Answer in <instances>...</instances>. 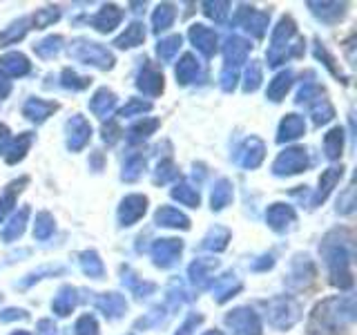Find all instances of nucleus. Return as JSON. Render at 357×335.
<instances>
[{"mask_svg":"<svg viewBox=\"0 0 357 335\" xmlns=\"http://www.w3.org/2000/svg\"><path fill=\"white\" fill-rule=\"evenodd\" d=\"M324 257H326L328 271H331V282L340 288H351L353 277H351V239H340V232H331L324 239Z\"/></svg>","mask_w":357,"mask_h":335,"instance_id":"nucleus-1","label":"nucleus"},{"mask_svg":"<svg viewBox=\"0 0 357 335\" xmlns=\"http://www.w3.org/2000/svg\"><path fill=\"white\" fill-rule=\"evenodd\" d=\"M70 56L78 63L98 67V70H109V67L114 65V56H112L109 50H105L103 45H98V43L85 40V38H78L72 43Z\"/></svg>","mask_w":357,"mask_h":335,"instance_id":"nucleus-2","label":"nucleus"},{"mask_svg":"<svg viewBox=\"0 0 357 335\" xmlns=\"http://www.w3.org/2000/svg\"><path fill=\"white\" fill-rule=\"evenodd\" d=\"M266 318L275 329H290L301 318V304L295 297H273L266 302Z\"/></svg>","mask_w":357,"mask_h":335,"instance_id":"nucleus-3","label":"nucleus"},{"mask_svg":"<svg viewBox=\"0 0 357 335\" xmlns=\"http://www.w3.org/2000/svg\"><path fill=\"white\" fill-rule=\"evenodd\" d=\"M308 168V152L304 148H288L284 152H279V156L273 163V172L277 177H290L297 174Z\"/></svg>","mask_w":357,"mask_h":335,"instance_id":"nucleus-4","label":"nucleus"},{"mask_svg":"<svg viewBox=\"0 0 357 335\" xmlns=\"http://www.w3.org/2000/svg\"><path fill=\"white\" fill-rule=\"evenodd\" d=\"M226 324L234 335H261L259 315L250 308H234L226 315Z\"/></svg>","mask_w":357,"mask_h":335,"instance_id":"nucleus-5","label":"nucleus"},{"mask_svg":"<svg viewBox=\"0 0 357 335\" xmlns=\"http://www.w3.org/2000/svg\"><path fill=\"white\" fill-rule=\"evenodd\" d=\"M183 251V241L181 239H156L150 248V255L156 266L161 268H170L176 264V260L181 257Z\"/></svg>","mask_w":357,"mask_h":335,"instance_id":"nucleus-6","label":"nucleus"},{"mask_svg":"<svg viewBox=\"0 0 357 335\" xmlns=\"http://www.w3.org/2000/svg\"><path fill=\"white\" fill-rule=\"evenodd\" d=\"M89 137H92V126L85 117L74 114L67 121V145H70V150H83L89 143Z\"/></svg>","mask_w":357,"mask_h":335,"instance_id":"nucleus-7","label":"nucleus"},{"mask_svg":"<svg viewBox=\"0 0 357 335\" xmlns=\"http://www.w3.org/2000/svg\"><path fill=\"white\" fill-rule=\"evenodd\" d=\"M145 210H148V199L143 195H128L121 201L119 221L123 226H132V223H137L145 215Z\"/></svg>","mask_w":357,"mask_h":335,"instance_id":"nucleus-8","label":"nucleus"},{"mask_svg":"<svg viewBox=\"0 0 357 335\" xmlns=\"http://www.w3.org/2000/svg\"><path fill=\"white\" fill-rule=\"evenodd\" d=\"M190 40H192L195 47L204 54V56H215L217 45H219V36L215 29H210L206 25H192L190 27Z\"/></svg>","mask_w":357,"mask_h":335,"instance_id":"nucleus-9","label":"nucleus"},{"mask_svg":"<svg viewBox=\"0 0 357 335\" xmlns=\"http://www.w3.org/2000/svg\"><path fill=\"white\" fill-rule=\"evenodd\" d=\"M295 219H297V215H295L293 206H286V204H273L266 212L268 226L277 232H284L286 228H290L295 223Z\"/></svg>","mask_w":357,"mask_h":335,"instance_id":"nucleus-10","label":"nucleus"},{"mask_svg":"<svg viewBox=\"0 0 357 335\" xmlns=\"http://www.w3.org/2000/svg\"><path fill=\"white\" fill-rule=\"evenodd\" d=\"M264 154H266L264 141L257 139V137H250V139H245V143L239 148L237 163L243 165V168H257L264 161Z\"/></svg>","mask_w":357,"mask_h":335,"instance_id":"nucleus-11","label":"nucleus"},{"mask_svg":"<svg viewBox=\"0 0 357 335\" xmlns=\"http://www.w3.org/2000/svg\"><path fill=\"white\" fill-rule=\"evenodd\" d=\"M248 52H250V45L245 38L241 36H230L223 45V56H226V65L232 67V70H237V65L245 63L248 59Z\"/></svg>","mask_w":357,"mask_h":335,"instance_id":"nucleus-12","label":"nucleus"},{"mask_svg":"<svg viewBox=\"0 0 357 335\" xmlns=\"http://www.w3.org/2000/svg\"><path fill=\"white\" fill-rule=\"evenodd\" d=\"M94 304H96V308L103 313V315H107L109 320H116V318H121L123 313L128 311V302H126V297L123 295H119V293H103V295H98L96 299H94Z\"/></svg>","mask_w":357,"mask_h":335,"instance_id":"nucleus-13","label":"nucleus"},{"mask_svg":"<svg viewBox=\"0 0 357 335\" xmlns=\"http://www.w3.org/2000/svg\"><path fill=\"white\" fill-rule=\"evenodd\" d=\"M137 87L145 96H159L163 92V76L161 72L156 70L152 65H145L141 74H139V81H137Z\"/></svg>","mask_w":357,"mask_h":335,"instance_id":"nucleus-14","label":"nucleus"},{"mask_svg":"<svg viewBox=\"0 0 357 335\" xmlns=\"http://www.w3.org/2000/svg\"><path fill=\"white\" fill-rule=\"evenodd\" d=\"M29 67H31L29 61L22 54H18V52H9V54L3 56V59H0V72H3L7 78L25 76L29 72Z\"/></svg>","mask_w":357,"mask_h":335,"instance_id":"nucleus-15","label":"nucleus"},{"mask_svg":"<svg viewBox=\"0 0 357 335\" xmlns=\"http://www.w3.org/2000/svg\"><path fill=\"white\" fill-rule=\"evenodd\" d=\"M154 221L156 226H165V228H183V230L190 228V219L174 206H163L156 210Z\"/></svg>","mask_w":357,"mask_h":335,"instance_id":"nucleus-16","label":"nucleus"},{"mask_svg":"<svg viewBox=\"0 0 357 335\" xmlns=\"http://www.w3.org/2000/svg\"><path fill=\"white\" fill-rule=\"evenodd\" d=\"M306 132V121L304 117L299 114H288L282 123H279V134H277V141L279 143H288V141H295L299 139L301 134Z\"/></svg>","mask_w":357,"mask_h":335,"instance_id":"nucleus-17","label":"nucleus"},{"mask_svg":"<svg viewBox=\"0 0 357 335\" xmlns=\"http://www.w3.org/2000/svg\"><path fill=\"white\" fill-rule=\"evenodd\" d=\"M121 20H123V9H119L116 5H105L103 9H98V14L92 18V25L98 29V31H112L114 27L121 25Z\"/></svg>","mask_w":357,"mask_h":335,"instance_id":"nucleus-18","label":"nucleus"},{"mask_svg":"<svg viewBox=\"0 0 357 335\" xmlns=\"http://www.w3.org/2000/svg\"><path fill=\"white\" fill-rule=\"evenodd\" d=\"M315 279V266H312L310 257H295L293 262V271H290V277H288V284L293 286H304L308 282Z\"/></svg>","mask_w":357,"mask_h":335,"instance_id":"nucleus-19","label":"nucleus"},{"mask_svg":"<svg viewBox=\"0 0 357 335\" xmlns=\"http://www.w3.org/2000/svg\"><path fill=\"white\" fill-rule=\"evenodd\" d=\"M114 107H116V96H114V92H109L107 87H100L92 96V100H89V110L100 119L109 117L112 112H114Z\"/></svg>","mask_w":357,"mask_h":335,"instance_id":"nucleus-20","label":"nucleus"},{"mask_svg":"<svg viewBox=\"0 0 357 335\" xmlns=\"http://www.w3.org/2000/svg\"><path fill=\"white\" fill-rule=\"evenodd\" d=\"M52 112H56V103H52V100H43V98H29L27 103L22 105V114L36 123H43Z\"/></svg>","mask_w":357,"mask_h":335,"instance_id":"nucleus-21","label":"nucleus"},{"mask_svg":"<svg viewBox=\"0 0 357 335\" xmlns=\"http://www.w3.org/2000/svg\"><path fill=\"white\" fill-rule=\"evenodd\" d=\"M340 179H342V168H328V170L321 174V179H319V188H317V193L312 195L310 204H312V206H317L319 201L326 199V197L333 193V188L337 186Z\"/></svg>","mask_w":357,"mask_h":335,"instance_id":"nucleus-22","label":"nucleus"},{"mask_svg":"<svg viewBox=\"0 0 357 335\" xmlns=\"http://www.w3.org/2000/svg\"><path fill=\"white\" fill-rule=\"evenodd\" d=\"M76 302H78V297H76V288H72V286H63V288L59 290V295L54 297L52 308H54L56 315L65 318V315H70V313L74 311Z\"/></svg>","mask_w":357,"mask_h":335,"instance_id":"nucleus-23","label":"nucleus"},{"mask_svg":"<svg viewBox=\"0 0 357 335\" xmlns=\"http://www.w3.org/2000/svg\"><path fill=\"white\" fill-rule=\"evenodd\" d=\"M31 141H33V137H31L29 132H25V134H20V137H14V139H11V143L7 145V150L3 152V154H5V159H7V163H18V161L22 159V156L27 154Z\"/></svg>","mask_w":357,"mask_h":335,"instance_id":"nucleus-24","label":"nucleus"},{"mask_svg":"<svg viewBox=\"0 0 357 335\" xmlns=\"http://www.w3.org/2000/svg\"><path fill=\"white\" fill-rule=\"evenodd\" d=\"M145 40V29L141 22H132V25L126 27V31L114 40L116 47L121 50H130V47H139V45Z\"/></svg>","mask_w":357,"mask_h":335,"instance_id":"nucleus-25","label":"nucleus"},{"mask_svg":"<svg viewBox=\"0 0 357 335\" xmlns=\"http://www.w3.org/2000/svg\"><path fill=\"white\" fill-rule=\"evenodd\" d=\"M215 268H217L215 260H197V262L190 264L188 275H190V279H192L195 284L204 286L208 279L212 277V273H215Z\"/></svg>","mask_w":357,"mask_h":335,"instance_id":"nucleus-26","label":"nucleus"},{"mask_svg":"<svg viewBox=\"0 0 357 335\" xmlns=\"http://www.w3.org/2000/svg\"><path fill=\"white\" fill-rule=\"evenodd\" d=\"M290 85H293V72H279L271 83H268V98L271 100H282L286 96V92L290 89Z\"/></svg>","mask_w":357,"mask_h":335,"instance_id":"nucleus-27","label":"nucleus"},{"mask_svg":"<svg viewBox=\"0 0 357 335\" xmlns=\"http://www.w3.org/2000/svg\"><path fill=\"white\" fill-rule=\"evenodd\" d=\"M156 128H159V121L143 117V119H139L137 123H132V128L128 130V141H130V143H139V141H143V139H148Z\"/></svg>","mask_w":357,"mask_h":335,"instance_id":"nucleus-28","label":"nucleus"},{"mask_svg":"<svg viewBox=\"0 0 357 335\" xmlns=\"http://www.w3.org/2000/svg\"><path fill=\"white\" fill-rule=\"evenodd\" d=\"M197 76H199V63L192 54H185L181 61H178L176 65V78H178V83L181 85H188V83H192L197 81Z\"/></svg>","mask_w":357,"mask_h":335,"instance_id":"nucleus-29","label":"nucleus"},{"mask_svg":"<svg viewBox=\"0 0 357 335\" xmlns=\"http://www.w3.org/2000/svg\"><path fill=\"white\" fill-rule=\"evenodd\" d=\"M212 210H223L230 201H232V184L228 181V179H219V181L215 184V188H212Z\"/></svg>","mask_w":357,"mask_h":335,"instance_id":"nucleus-30","label":"nucleus"},{"mask_svg":"<svg viewBox=\"0 0 357 335\" xmlns=\"http://www.w3.org/2000/svg\"><path fill=\"white\" fill-rule=\"evenodd\" d=\"M123 284H126L132 290V293L139 295V297H145V295H150V293H154V290H156V286L152 282H145L143 277L134 275L130 268H126V271H123Z\"/></svg>","mask_w":357,"mask_h":335,"instance_id":"nucleus-31","label":"nucleus"},{"mask_svg":"<svg viewBox=\"0 0 357 335\" xmlns=\"http://www.w3.org/2000/svg\"><path fill=\"white\" fill-rule=\"evenodd\" d=\"M27 217H29V208H22L20 212H16L11 221L5 226L3 230V237L5 241H16L22 232H25V223H27Z\"/></svg>","mask_w":357,"mask_h":335,"instance_id":"nucleus-32","label":"nucleus"},{"mask_svg":"<svg viewBox=\"0 0 357 335\" xmlns=\"http://www.w3.org/2000/svg\"><path fill=\"white\" fill-rule=\"evenodd\" d=\"M176 18V9L174 5H159L152 14V27L154 31H165L172 27V22Z\"/></svg>","mask_w":357,"mask_h":335,"instance_id":"nucleus-33","label":"nucleus"},{"mask_svg":"<svg viewBox=\"0 0 357 335\" xmlns=\"http://www.w3.org/2000/svg\"><path fill=\"white\" fill-rule=\"evenodd\" d=\"M81 268H83V273L89 275V277H94V279H100L105 275V266H103V260L94 253V251H85L81 253Z\"/></svg>","mask_w":357,"mask_h":335,"instance_id":"nucleus-34","label":"nucleus"},{"mask_svg":"<svg viewBox=\"0 0 357 335\" xmlns=\"http://www.w3.org/2000/svg\"><path fill=\"white\" fill-rule=\"evenodd\" d=\"M344 150V130L333 128L326 137H324V152L328 159H340V154Z\"/></svg>","mask_w":357,"mask_h":335,"instance_id":"nucleus-35","label":"nucleus"},{"mask_svg":"<svg viewBox=\"0 0 357 335\" xmlns=\"http://www.w3.org/2000/svg\"><path fill=\"white\" fill-rule=\"evenodd\" d=\"M212 290H215L217 302H226V299H230L234 293H237V290H241V282L234 275H226V277H221L215 286H212Z\"/></svg>","mask_w":357,"mask_h":335,"instance_id":"nucleus-36","label":"nucleus"},{"mask_svg":"<svg viewBox=\"0 0 357 335\" xmlns=\"http://www.w3.org/2000/svg\"><path fill=\"white\" fill-rule=\"evenodd\" d=\"M310 117H312V121H315V126H324V123H328L335 117V110L328 103V98L319 96V98L312 100V103H310Z\"/></svg>","mask_w":357,"mask_h":335,"instance_id":"nucleus-37","label":"nucleus"},{"mask_svg":"<svg viewBox=\"0 0 357 335\" xmlns=\"http://www.w3.org/2000/svg\"><path fill=\"white\" fill-rule=\"evenodd\" d=\"M172 197L178 201V204H183V206H188V208H197L199 206V190L192 186V184H188V181H183V184H178L174 190H172Z\"/></svg>","mask_w":357,"mask_h":335,"instance_id":"nucleus-38","label":"nucleus"},{"mask_svg":"<svg viewBox=\"0 0 357 335\" xmlns=\"http://www.w3.org/2000/svg\"><path fill=\"white\" fill-rule=\"evenodd\" d=\"M178 50H181V36H176V34L161 38L159 45H156V54H159V59L163 63H170L174 56L178 54Z\"/></svg>","mask_w":357,"mask_h":335,"instance_id":"nucleus-39","label":"nucleus"},{"mask_svg":"<svg viewBox=\"0 0 357 335\" xmlns=\"http://www.w3.org/2000/svg\"><path fill=\"white\" fill-rule=\"evenodd\" d=\"M308 7L312 9V14L326 22L337 20L344 14V5H340V3H308Z\"/></svg>","mask_w":357,"mask_h":335,"instance_id":"nucleus-40","label":"nucleus"},{"mask_svg":"<svg viewBox=\"0 0 357 335\" xmlns=\"http://www.w3.org/2000/svg\"><path fill=\"white\" fill-rule=\"evenodd\" d=\"M230 241V230L228 228H221V226H215L208 234H206V239H204V248L208 251H223L228 246Z\"/></svg>","mask_w":357,"mask_h":335,"instance_id":"nucleus-41","label":"nucleus"},{"mask_svg":"<svg viewBox=\"0 0 357 335\" xmlns=\"http://www.w3.org/2000/svg\"><path fill=\"white\" fill-rule=\"evenodd\" d=\"M145 170V159H143V154H130L126 163H123V179L126 181H137V179L143 174Z\"/></svg>","mask_w":357,"mask_h":335,"instance_id":"nucleus-42","label":"nucleus"},{"mask_svg":"<svg viewBox=\"0 0 357 335\" xmlns=\"http://www.w3.org/2000/svg\"><path fill=\"white\" fill-rule=\"evenodd\" d=\"M61 50H63V38L61 36H47L45 40L33 45V52H36L40 59H54V56H59Z\"/></svg>","mask_w":357,"mask_h":335,"instance_id":"nucleus-43","label":"nucleus"},{"mask_svg":"<svg viewBox=\"0 0 357 335\" xmlns=\"http://www.w3.org/2000/svg\"><path fill=\"white\" fill-rule=\"evenodd\" d=\"M27 25H29L27 18H20L18 22H14V25H11L7 31L0 34V45H3V47H5V45H14L16 40H20V38L27 34V29H29Z\"/></svg>","mask_w":357,"mask_h":335,"instance_id":"nucleus-44","label":"nucleus"},{"mask_svg":"<svg viewBox=\"0 0 357 335\" xmlns=\"http://www.w3.org/2000/svg\"><path fill=\"white\" fill-rule=\"evenodd\" d=\"M54 232V217L50 212H38L36 223H33V237L36 239H50Z\"/></svg>","mask_w":357,"mask_h":335,"instance_id":"nucleus-45","label":"nucleus"},{"mask_svg":"<svg viewBox=\"0 0 357 335\" xmlns=\"http://www.w3.org/2000/svg\"><path fill=\"white\" fill-rule=\"evenodd\" d=\"M261 78H264L261 65H257V61H252L248 70H245V76H243V89L245 92H255V89L261 85Z\"/></svg>","mask_w":357,"mask_h":335,"instance_id":"nucleus-46","label":"nucleus"},{"mask_svg":"<svg viewBox=\"0 0 357 335\" xmlns=\"http://www.w3.org/2000/svg\"><path fill=\"white\" fill-rule=\"evenodd\" d=\"M74 335H98V324L92 313H85L74 324Z\"/></svg>","mask_w":357,"mask_h":335,"instance_id":"nucleus-47","label":"nucleus"},{"mask_svg":"<svg viewBox=\"0 0 357 335\" xmlns=\"http://www.w3.org/2000/svg\"><path fill=\"white\" fill-rule=\"evenodd\" d=\"M61 83L67 89H85L89 85V78L87 76H78L74 70H63L61 74Z\"/></svg>","mask_w":357,"mask_h":335,"instance_id":"nucleus-48","label":"nucleus"},{"mask_svg":"<svg viewBox=\"0 0 357 335\" xmlns=\"http://www.w3.org/2000/svg\"><path fill=\"white\" fill-rule=\"evenodd\" d=\"M178 177V170H176V165L170 161V159H165L159 163V168H156V174H154V181L156 184H167V181H172V179Z\"/></svg>","mask_w":357,"mask_h":335,"instance_id":"nucleus-49","label":"nucleus"},{"mask_svg":"<svg viewBox=\"0 0 357 335\" xmlns=\"http://www.w3.org/2000/svg\"><path fill=\"white\" fill-rule=\"evenodd\" d=\"M61 16V11L56 9V7H45L40 9L36 16H33V25H36L38 29H45V27H50L52 22H56Z\"/></svg>","mask_w":357,"mask_h":335,"instance_id":"nucleus-50","label":"nucleus"},{"mask_svg":"<svg viewBox=\"0 0 357 335\" xmlns=\"http://www.w3.org/2000/svg\"><path fill=\"white\" fill-rule=\"evenodd\" d=\"M230 3H204V11H206V16L212 18L215 22H223L228 16V9Z\"/></svg>","mask_w":357,"mask_h":335,"instance_id":"nucleus-51","label":"nucleus"},{"mask_svg":"<svg viewBox=\"0 0 357 335\" xmlns=\"http://www.w3.org/2000/svg\"><path fill=\"white\" fill-rule=\"evenodd\" d=\"M150 103L148 100H143V98H130L128 100V105L121 110V117H134V114H141L143 117V112H150Z\"/></svg>","mask_w":357,"mask_h":335,"instance_id":"nucleus-52","label":"nucleus"},{"mask_svg":"<svg viewBox=\"0 0 357 335\" xmlns=\"http://www.w3.org/2000/svg\"><path fill=\"white\" fill-rule=\"evenodd\" d=\"M237 81H239L237 70H232V67H226V70H223V74H221V87L226 89V92H232L234 85H237Z\"/></svg>","mask_w":357,"mask_h":335,"instance_id":"nucleus-53","label":"nucleus"},{"mask_svg":"<svg viewBox=\"0 0 357 335\" xmlns=\"http://www.w3.org/2000/svg\"><path fill=\"white\" fill-rule=\"evenodd\" d=\"M201 322H204V318H201V315H188V320L183 322V327L178 329L176 335H192Z\"/></svg>","mask_w":357,"mask_h":335,"instance_id":"nucleus-54","label":"nucleus"},{"mask_svg":"<svg viewBox=\"0 0 357 335\" xmlns=\"http://www.w3.org/2000/svg\"><path fill=\"white\" fill-rule=\"evenodd\" d=\"M11 206H14V193H7L5 197H0V221H5Z\"/></svg>","mask_w":357,"mask_h":335,"instance_id":"nucleus-55","label":"nucleus"},{"mask_svg":"<svg viewBox=\"0 0 357 335\" xmlns=\"http://www.w3.org/2000/svg\"><path fill=\"white\" fill-rule=\"evenodd\" d=\"M25 311H18V308H7L5 313H0V320L3 322H11V320H25Z\"/></svg>","mask_w":357,"mask_h":335,"instance_id":"nucleus-56","label":"nucleus"},{"mask_svg":"<svg viewBox=\"0 0 357 335\" xmlns=\"http://www.w3.org/2000/svg\"><path fill=\"white\" fill-rule=\"evenodd\" d=\"M36 335H56V327L52 320H40L36 327Z\"/></svg>","mask_w":357,"mask_h":335,"instance_id":"nucleus-57","label":"nucleus"},{"mask_svg":"<svg viewBox=\"0 0 357 335\" xmlns=\"http://www.w3.org/2000/svg\"><path fill=\"white\" fill-rule=\"evenodd\" d=\"M9 92H11V81L3 72H0V98H5Z\"/></svg>","mask_w":357,"mask_h":335,"instance_id":"nucleus-58","label":"nucleus"},{"mask_svg":"<svg viewBox=\"0 0 357 335\" xmlns=\"http://www.w3.org/2000/svg\"><path fill=\"white\" fill-rule=\"evenodd\" d=\"M11 335H31V333H27V331H14Z\"/></svg>","mask_w":357,"mask_h":335,"instance_id":"nucleus-59","label":"nucleus"},{"mask_svg":"<svg viewBox=\"0 0 357 335\" xmlns=\"http://www.w3.org/2000/svg\"><path fill=\"white\" fill-rule=\"evenodd\" d=\"M204 335H223L221 331H208V333H204Z\"/></svg>","mask_w":357,"mask_h":335,"instance_id":"nucleus-60","label":"nucleus"}]
</instances>
